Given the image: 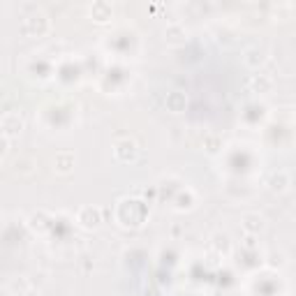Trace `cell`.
<instances>
[{
  "instance_id": "8992f818",
  "label": "cell",
  "mask_w": 296,
  "mask_h": 296,
  "mask_svg": "<svg viewBox=\"0 0 296 296\" xmlns=\"http://www.w3.org/2000/svg\"><path fill=\"white\" fill-rule=\"evenodd\" d=\"M245 63L250 67H259L264 63V51H259V49H250L245 54Z\"/></svg>"
},
{
  "instance_id": "ba28073f",
  "label": "cell",
  "mask_w": 296,
  "mask_h": 296,
  "mask_svg": "<svg viewBox=\"0 0 296 296\" xmlns=\"http://www.w3.org/2000/svg\"><path fill=\"white\" fill-rule=\"evenodd\" d=\"M7 148H10V141H7L5 137H0V158H3V155H7Z\"/></svg>"
},
{
  "instance_id": "5b68a950",
  "label": "cell",
  "mask_w": 296,
  "mask_h": 296,
  "mask_svg": "<svg viewBox=\"0 0 296 296\" xmlns=\"http://www.w3.org/2000/svg\"><path fill=\"white\" fill-rule=\"evenodd\" d=\"M167 107H169L174 114H178V111H183V107H185V97H183L181 93H171L169 97H167Z\"/></svg>"
},
{
  "instance_id": "277c9868",
  "label": "cell",
  "mask_w": 296,
  "mask_h": 296,
  "mask_svg": "<svg viewBox=\"0 0 296 296\" xmlns=\"http://www.w3.org/2000/svg\"><path fill=\"white\" fill-rule=\"evenodd\" d=\"M245 222H243V229L250 231V234H255V231H259L264 227V220L259 218V215H245Z\"/></svg>"
},
{
  "instance_id": "6da1fadb",
  "label": "cell",
  "mask_w": 296,
  "mask_h": 296,
  "mask_svg": "<svg viewBox=\"0 0 296 296\" xmlns=\"http://www.w3.org/2000/svg\"><path fill=\"white\" fill-rule=\"evenodd\" d=\"M21 130H23V121L19 114H7L0 118V132H5L10 137H17Z\"/></svg>"
},
{
  "instance_id": "7a4b0ae2",
  "label": "cell",
  "mask_w": 296,
  "mask_h": 296,
  "mask_svg": "<svg viewBox=\"0 0 296 296\" xmlns=\"http://www.w3.org/2000/svg\"><path fill=\"white\" fill-rule=\"evenodd\" d=\"M79 222H81L86 229H93V227L100 225V209H93V206H86V209H81V213H79Z\"/></svg>"
},
{
  "instance_id": "3957f363",
  "label": "cell",
  "mask_w": 296,
  "mask_h": 296,
  "mask_svg": "<svg viewBox=\"0 0 296 296\" xmlns=\"http://www.w3.org/2000/svg\"><path fill=\"white\" fill-rule=\"evenodd\" d=\"M72 167H74V155H72V153H61V155H56V169L61 171V174H67Z\"/></svg>"
},
{
  "instance_id": "52a82bcc",
  "label": "cell",
  "mask_w": 296,
  "mask_h": 296,
  "mask_svg": "<svg viewBox=\"0 0 296 296\" xmlns=\"http://www.w3.org/2000/svg\"><path fill=\"white\" fill-rule=\"evenodd\" d=\"M287 185H289V176H287L285 171H280V174L273 178V185H271V187H273V190H278V192H285Z\"/></svg>"
}]
</instances>
